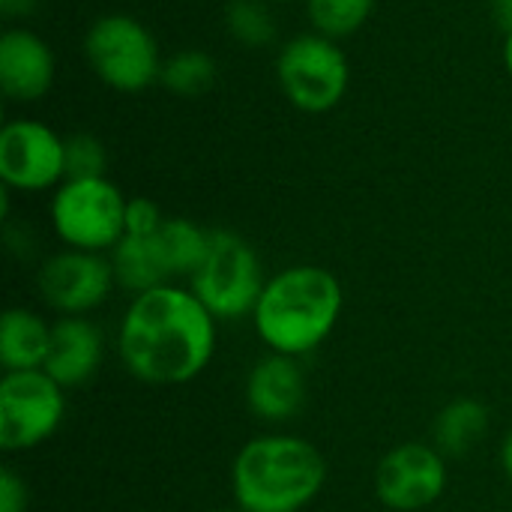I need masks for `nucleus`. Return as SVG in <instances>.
<instances>
[{
	"label": "nucleus",
	"mask_w": 512,
	"mask_h": 512,
	"mask_svg": "<svg viewBox=\"0 0 512 512\" xmlns=\"http://www.w3.org/2000/svg\"><path fill=\"white\" fill-rule=\"evenodd\" d=\"M504 66H507V72H510L512 78V33L504 39Z\"/></svg>",
	"instance_id": "obj_28"
},
{
	"label": "nucleus",
	"mask_w": 512,
	"mask_h": 512,
	"mask_svg": "<svg viewBox=\"0 0 512 512\" xmlns=\"http://www.w3.org/2000/svg\"><path fill=\"white\" fill-rule=\"evenodd\" d=\"M108 150L93 132L66 135V180L108 177Z\"/></svg>",
	"instance_id": "obj_22"
},
{
	"label": "nucleus",
	"mask_w": 512,
	"mask_h": 512,
	"mask_svg": "<svg viewBox=\"0 0 512 512\" xmlns=\"http://www.w3.org/2000/svg\"><path fill=\"white\" fill-rule=\"evenodd\" d=\"M114 288V267L102 252L60 249L36 270V294L57 318H81L96 312L108 303Z\"/></svg>",
	"instance_id": "obj_10"
},
{
	"label": "nucleus",
	"mask_w": 512,
	"mask_h": 512,
	"mask_svg": "<svg viewBox=\"0 0 512 512\" xmlns=\"http://www.w3.org/2000/svg\"><path fill=\"white\" fill-rule=\"evenodd\" d=\"M54 321L27 306H12L0 318V366L3 372L42 369L51 351Z\"/></svg>",
	"instance_id": "obj_15"
},
{
	"label": "nucleus",
	"mask_w": 512,
	"mask_h": 512,
	"mask_svg": "<svg viewBox=\"0 0 512 512\" xmlns=\"http://www.w3.org/2000/svg\"><path fill=\"white\" fill-rule=\"evenodd\" d=\"M450 483L447 456L435 444L405 441L387 450L375 468V498L390 512H423L435 507Z\"/></svg>",
	"instance_id": "obj_11"
},
{
	"label": "nucleus",
	"mask_w": 512,
	"mask_h": 512,
	"mask_svg": "<svg viewBox=\"0 0 512 512\" xmlns=\"http://www.w3.org/2000/svg\"><path fill=\"white\" fill-rule=\"evenodd\" d=\"M225 30L237 45L249 51L267 48L279 36V24H276L270 0H228Z\"/></svg>",
	"instance_id": "obj_20"
},
{
	"label": "nucleus",
	"mask_w": 512,
	"mask_h": 512,
	"mask_svg": "<svg viewBox=\"0 0 512 512\" xmlns=\"http://www.w3.org/2000/svg\"><path fill=\"white\" fill-rule=\"evenodd\" d=\"M210 237H213V231L201 228L192 219H183V216L165 219L162 231L156 234V243H159L162 261L171 273V282H177V279L189 282L198 273V267L204 264V258L210 252Z\"/></svg>",
	"instance_id": "obj_18"
},
{
	"label": "nucleus",
	"mask_w": 512,
	"mask_h": 512,
	"mask_svg": "<svg viewBox=\"0 0 512 512\" xmlns=\"http://www.w3.org/2000/svg\"><path fill=\"white\" fill-rule=\"evenodd\" d=\"M54 78L57 57L36 30L6 27L0 33V90L6 102H39L51 93Z\"/></svg>",
	"instance_id": "obj_12"
},
{
	"label": "nucleus",
	"mask_w": 512,
	"mask_h": 512,
	"mask_svg": "<svg viewBox=\"0 0 512 512\" xmlns=\"http://www.w3.org/2000/svg\"><path fill=\"white\" fill-rule=\"evenodd\" d=\"M219 81V63L201 48H180L165 57L159 84L180 99H198Z\"/></svg>",
	"instance_id": "obj_19"
},
{
	"label": "nucleus",
	"mask_w": 512,
	"mask_h": 512,
	"mask_svg": "<svg viewBox=\"0 0 512 512\" xmlns=\"http://www.w3.org/2000/svg\"><path fill=\"white\" fill-rule=\"evenodd\" d=\"M375 9V0H306V15L312 21V30L345 39L357 33Z\"/></svg>",
	"instance_id": "obj_21"
},
{
	"label": "nucleus",
	"mask_w": 512,
	"mask_h": 512,
	"mask_svg": "<svg viewBox=\"0 0 512 512\" xmlns=\"http://www.w3.org/2000/svg\"><path fill=\"white\" fill-rule=\"evenodd\" d=\"M108 258L114 267L117 288H123L129 297L171 282V273L162 261L156 237H123L108 252Z\"/></svg>",
	"instance_id": "obj_17"
},
{
	"label": "nucleus",
	"mask_w": 512,
	"mask_h": 512,
	"mask_svg": "<svg viewBox=\"0 0 512 512\" xmlns=\"http://www.w3.org/2000/svg\"><path fill=\"white\" fill-rule=\"evenodd\" d=\"M105 357V336L90 315L81 318H54L51 351L45 360V372L66 390L84 387L96 378Z\"/></svg>",
	"instance_id": "obj_14"
},
{
	"label": "nucleus",
	"mask_w": 512,
	"mask_h": 512,
	"mask_svg": "<svg viewBox=\"0 0 512 512\" xmlns=\"http://www.w3.org/2000/svg\"><path fill=\"white\" fill-rule=\"evenodd\" d=\"M30 507V492L24 477L15 474V468L3 465L0 468V512H27Z\"/></svg>",
	"instance_id": "obj_24"
},
{
	"label": "nucleus",
	"mask_w": 512,
	"mask_h": 512,
	"mask_svg": "<svg viewBox=\"0 0 512 512\" xmlns=\"http://www.w3.org/2000/svg\"><path fill=\"white\" fill-rule=\"evenodd\" d=\"M276 81L285 99L306 111H333L351 84V63L339 39L318 30L291 36L276 54Z\"/></svg>",
	"instance_id": "obj_6"
},
{
	"label": "nucleus",
	"mask_w": 512,
	"mask_h": 512,
	"mask_svg": "<svg viewBox=\"0 0 512 512\" xmlns=\"http://www.w3.org/2000/svg\"><path fill=\"white\" fill-rule=\"evenodd\" d=\"M501 468H504V477L512 483V429L501 444Z\"/></svg>",
	"instance_id": "obj_27"
},
{
	"label": "nucleus",
	"mask_w": 512,
	"mask_h": 512,
	"mask_svg": "<svg viewBox=\"0 0 512 512\" xmlns=\"http://www.w3.org/2000/svg\"><path fill=\"white\" fill-rule=\"evenodd\" d=\"M66 180V138L33 117H12L0 129V183L21 195L54 192Z\"/></svg>",
	"instance_id": "obj_9"
},
{
	"label": "nucleus",
	"mask_w": 512,
	"mask_h": 512,
	"mask_svg": "<svg viewBox=\"0 0 512 512\" xmlns=\"http://www.w3.org/2000/svg\"><path fill=\"white\" fill-rule=\"evenodd\" d=\"M492 21L495 27L510 36L512 33V0H492Z\"/></svg>",
	"instance_id": "obj_25"
},
{
	"label": "nucleus",
	"mask_w": 512,
	"mask_h": 512,
	"mask_svg": "<svg viewBox=\"0 0 512 512\" xmlns=\"http://www.w3.org/2000/svg\"><path fill=\"white\" fill-rule=\"evenodd\" d=\"M324 486L327 459L300 435H255L231 462V498L240 512H303Z\"/></svg>",
	"instance_id": "obj_3"
},
{
	"label": "nucleus",
	"mask_w": 512,
	"mask_h": 512,
	"mask_svg": "<svg viewBox=\"0 0 512 512\" xmlns=\"http://www.w3.org/2000/svg\"><path fill=\"white\" fill-rule=\"evenodd\" d=\"M489 408L471 396L447 402L435 423H432V444L447 456V459H462L468 456L486 435H489Z\"/></svg>",
	"instance_id": "obj_16"
},
{
	"label": "nucleus",
	"mask_w": 512,
	"mask_h": 512,
	"mask_svg": "<svg viewBox=\"0 0 512 512\" xmlns=\"http://www.w3.org/2000/svg\"><path fill=\"white\" fill-rule=\"evenodd\" d=\"M129 198L108 177L63 180L51 192L48 219L63 249L108 255L126 237Z\"/></svg>",
	"instance_id": "obj_4"
},
{
	"label": "nucleus",
	"mask_w": 512,
	"mask_h": 512,
	"mask_svg": "<svg viewBox=\"0 0 512 512\" xmlns=\"http://www.w3.org/2000/svg\"><path fill=\"white\" fill-rule=\"evenodd\" d=\"M342 309L345 291L333 270L294 264L267 276L249 321L270 354L303 360L336 333Z\"/></svg>",
	"instance_id": "obj_2"
},
{
	"label": "nucleus",
	"mask_w": 512,
	"mask_h": 512,
	"mask_svg": "<svg viewBox=\"0 0 512 512\" xmlns=\"http://www.w3.org/2000/svg\"><path fill=\"white\" fill-rule=\"evenodd\" d=\"M165 213L150 198H129L126 204V237H156L165 225Z\"/></svg>",
	"instance_id": "obj_23"
},
{
	"label": "nucleus",
	"mask_w": 512,
	"mask_h": 512,
	"mask_svg": "<svg viewBox=\"0 0 512 512\" xmlns=\"http://www.w3.org/2000/svg\"><path fill=\"white\" fill-rule=\"evenodd\" d=\"M306 405V372L297 357L264 354L246 375V408L267 426L291 423Z\"/></svg>",
	"instance_id": "obj_13"
},
{
	"label": "nucleus",
	"mask_w": 512,
	"mask_h": 512,
	"mask_svg": "<svg viewBox=\"0 0 512 512\" xmlns=\"http://www.w3.org/2000/svg\"><path fill=\"white\" fill-rule=\"evenodd\" d=\"M219 321L189 285L168 282L129 297L117 324L123 369L147 387H180L216 357Z\"/></svg>",
	"instance_id": "obj_1"
},
{
	"label": "nucleus",
	"mask_w": 512,
	"mask_h": 512,
	"mask_svg": "<svg viewBox=\"0 0 512 512\" xmlns=\"http://www.w3.org/2000/svg\"><path fill=\"white\" fill-rule=\"evenodd\" d=\"M36 6V0H0L3 15H27Z\"/></svg>",
	"instance_id": "obj_26"
},
{
	"label": "nucleus",
	"mask_w": 512,
	"mask_h": 512,
	"mask_svg": "<svg viewBox=\"0 0 512 512\" xmlns=\"http://www.w3.org/2000/svg\"><path fill=\"white\" fill-rule=\"evenodd\" d=\"M66 387L45 369L3 372L0 378V450L30 453L48 444L66 420Z\"/></svg>",
	"instance_id": "obj_8"
},
{
	"label": "nucleus",
	"mask_w": 512,
	"mask_h": 512,
	"mask_svg": "<svg viewBox=\"0 0 512 512\" xmlns=\"http://www.w3.org/2000/svg\"><path fill=\"white\" fill-rule=\"evenodd\" d=\"M267 285L258 252L228 228H216L210 237V252L198 273L189 279L195 297L210 309L216 321L252 318L255 303Z\"/></svg>",
	"instance_id": "obj_7"
},
{
	"label": "nucleus",
	"mask_w": 512,
	"mask_h": 512,
	"mask_svg": "<svg viewBox=\"0 0 512 512\" xmlns=\"http://www.w3.org/2000/svg\"><path fill=\"white\" fill-rule=\"evenodd\" d=\"M210 512H240L237 507H222V510H210Z\"/></svg>",
	"instance_id": "obj_29"
},
{
	"label": "nucleus",
	"mask_w": 512,
	"mask_h": 512,
	"mask_svg": "<svg viewBox=\"0 0 512 512\" xmlns=\"http://www.w3.org/2000/svg\"><path fill=\"white\" fill-rule=\"evenodd\" d=\"M84 60L93 75L117 93H141L159 84L165 63L153 30L126 12L99 15L87 27Z\"/></svg>",
	"instance_id": "obj_5"
}]
</instances>
